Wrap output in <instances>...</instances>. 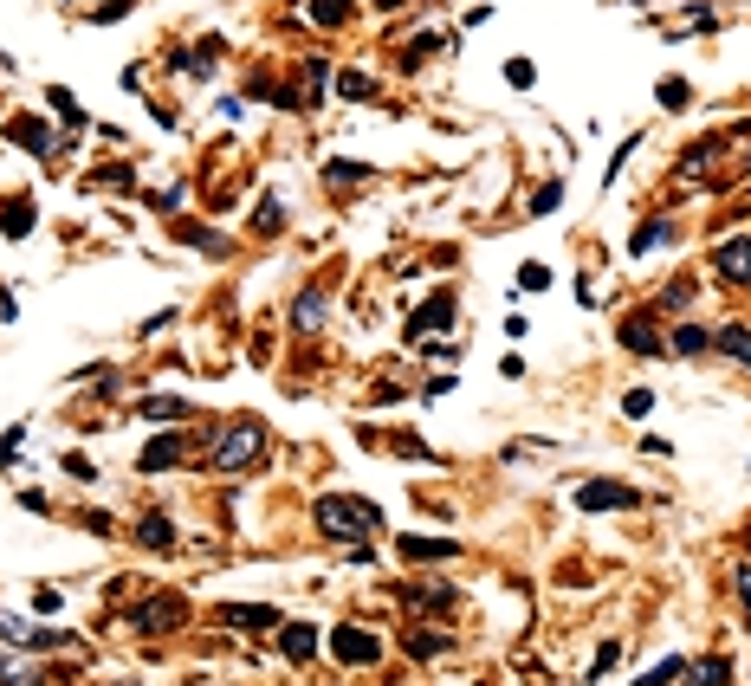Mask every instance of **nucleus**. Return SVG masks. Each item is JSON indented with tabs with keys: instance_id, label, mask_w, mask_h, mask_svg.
<instances>
[{
	"instance_id": "obj_34",
	"label": "nucleus",
	"mask_w": 751,
	"mask_h": 686,
	"mask_svg": "<svg viewBox=\"0 0 751 686\" xmlns=\"http://www.w3.org/2000/svg\"><path fill=\"white\" fill-rule=\"evenodd\" d=\"M622 408H628V415H648V408H654V389H628Z\"/></svg>"
},
{
	"instance_id": "obj_20",
	"label": "nucleus",
	"mask_w": 751,
	"mask_h": 686,
	"mask_svg": "<svg viewBox=\"0 0 751 686\" xmlns=\"http://www.w3.org/2000/svg\"><path fill=\"white\" fill-rule=\"evenodd\" d=\"M667 343H674V350H680V356H706V350H713V337H706V331H700V324H680V331H674V337H667Z\"/></svg>"
},
{
	"instance_id": "obj_3",
	"label": "nucleus",
	"mask_w": 751,
	"mask_h": 686,
	"mask_svg": "<svg viewBox=\"0 0 751 686\" xmlns=\"http://www.w3.org/2000/svg\"><path fill=\"white\" fill-rule=\"evenodd\" d=\"M331 654L344 667H376V654H382V635H370V628H357V622H344L331 635Z\"/></svg>"
},
{
	"instance_id": "obj_11",
	"label": "nucleus",
	"mask_w": 751,
	"mask_h": 686,
	"mask_svg": "<svg viewBox=\"0 0 751 686\" xmlns=\"http://www.w3.org/2000/svg\"><path fill=\"white\" fill-rule=\"evenodd\" d=\"M221 622H234V628H279V615H272L266 602H227Z\"/></svg>"
},
{
	"instance_id": "obj_19",
	"label": "nucleus",
	"mask_w": 751,
	"mask_h": 686,
	"mask_svg": "<svg viewBox=\"0 0 751 686\" xmlns=\"http://www.w3.org/2000/svg\"><path fill=\"white\" fill-rule=\"evenodd\" d=\"M667 240H674V221H648L635 240H628V253H654V246H667Z\"/></svg>"
},
{
	"instance_id": "obj_17",
	"label": "nucleus",
	"mask_w": 751,
	"mask_h": 686,
	"mask_svg": "<svg viewBox=\"0 0 751 686\" xmlns=\"http://www.w3.org/2000/svg\"><path fill=\"white\" fill-rule=\"evenodd\" d=\"M713 350H726L732 363H745V369H751V324H726V331L713 337Z\"/></svg>"
},
{
	"instance_id": "obj_37",
	"label": "nucleus",
	"mask_w": 751,
	"mask_h": 686,
	"mask_svg": "<svg viewBox=\"0 0 751 686\" xmlns=\"http://www.w3.org/2000/svg\"><path fill=\"white\" fill-rule=\"evenodd\" d=\"M124 686H130V680H124Z\"/></svg>"
},
{
	"instance_id": "obj_35",
	"label": "nucleus",
	"mask_w": 751,
	"mask_h": 686,
	"mask_svg": "<svg viewBox=\"0 0 751 686\" xmlns=\"http://www.w3.org/2000/svg\"><path fill=\"white\" fill-rule=\"evenodd\" d=\"M505 78H512V85H531V78H538V72H531L525 59H505Z\"/></svg>"
},
{
	"instance_id": "obj_13",
	"label": "nucleus",
	"mask_w": 751,
	"mask_h": 686,
	"mask_svg": "<svg viewBox=\"0 0 751 686\" xmlns=\"http://www.w3.org/2000/svg\"><path fill=\"white\" fill-rule=\"evenodd\" d=\"M622 350H635V356H661V337H654V324H648V318H622Z\"/></svg>"
},
{
	"instance_id": "obj_26",
	"label": "nucleus",
	"mask_w": 751,
	"mask_h": 686,
	"mask_svg": "<svg viewBox=\"0 0 751 686\" xmlns=\"http://www.w3.org/2000/svg\"><path fill=\"white\" fill-rule=\"evenodd\" d=\"M687 680H693V686H719V680H726V661H700V667H687Z\"/></svg>"
},
{
	"instance_id": "obj_18",
	"label": "nucleus",
	"mask_w": 751,
	"mask_h": 686,
	"mask_svg": "<svg viewBox=\"0 0 751 686\" xmlns=\"http://www.w3.org/2000/svg\"><path fill=\"white\" fill-rule=\"evenodd\" d=\"M136 538H143L149 551H175V525H169V518H162V512H149L143 525H136Z\"/></svg>"
},
{
	"instance_id": "obj_8",
	"label": "nucleus",
	"mask_w": 751,
	"mask_h": 686,
	"mask_svg": "<svg viewBox=\"0 0 751 686\" xmlns=\"http://www.w3.org/2000/svg\"><path fill=\"white\" fill-rule=\"evenodd\" d=\"M447 318H454V298H428V305H421L415 311V324H408V343H421V337H428V331H447Z\"/></svg>"
},
{
	"instance_id": "obj_22",
	"label": "nucleus",
	"mask_w": 751,
	"mask_h": 686,
	"mask_svg": "<svg viewBox=\"0 0 751 686\" xmlns=\"http://www.w3.org/2000/svg\"><path fill=\"white\" fill-rule=\"evenodd\" d=\"M311 20H318V26H344L350 20V0H311Z\"/></svg>"
},
{
	"instance_id": "obj_29",
	"label": "nucleus",
	"mask_w": 751,
	"mask_h": 686,
	"mask_svg": "<svg viewBox=\"0 0 751 686\" xmlns=\"http://www.w3.org/2000/svg\"><path fill=\"white\" fill-rule=\"evenodd\" d=\"M687 298H693V279H674V285H667V292H661V305H667V311H680V305H687Z\"/></svg>"
},
{
	"instance_id": "obj_33",
	"label": "nucleus",
	"mask_w": 751,
	"mask_h": 686,
	"mask_svg": "<svg viewBox=\"0 0 751 686\" xmlns=\"http://www.w3.org/2000/svg\"><path fill=\"white\" fill-rule=\"evenodd\" d=\"M20 441H26V428H7V434H0V466L20 454Z\"/></svg>"
},
{
	"instance_id": "obj_30",
	"label": "nucleus",
	"mask_w": 751,
	"mask_h": 686,
	"mask_svg": "<svg viewBox=\"0 0 751 686\" xmlns=\"http://www.w3.org/2000/svg\"><path fill=\"white\" fill-rule=\"evenodd\" d=\"M661 104H667V111H680V104H687V85H680V78H661Z\"/></svg>"
},
{
	"instance_id": "obj_27",
	"label": "nucleus",
	"mask_w": 751,
	"mask_h": 686,
	"mask_svg": "<svg viewBox=\"0 0 751 686\" xmlns=\"http://www.w3.org/2000/svg\"><path fill=\"white\" fill-rule=\"evenodd\" d=\"M0 680H7V686H39V674L26 661H0Z\"/></svg>"
},
{
	"instance_id": "obj_12",
	"label": "nucleus",
	"mask_w": 751,
	"mask_h": 686,
	"mask_svg": "<svg viewBox=\"0 0 751 686\" xmlns=\"http://www.w3.org/2000/svg\"><path fill=\"white\" fill-rule=\"evenodd\" d=\"M182 434H162V441H149L143 447V460H136V466H143V473H162V466H175V460H182Z\"/></svg>"
},
{
	"instance_id": "obj_24",
	"label": "nucleus",
	"mask_w": 751,
	"mask_h": 686,
	"mask_svg": "<svg viewBox=\"0 0 751 686\" xmlns=\"http://www.w3.org/2000/svg\"><path fill=\"white\" fill-rule=\"evenodd\" d=\"M0 635H7V641H26V648H33V635H39V628H26L13 609H0Z\"/></svg>"
},
{
	"instance_id": "obj_15",
	"label": "nucleus",
	"mask_w": 751,
	"mask_h": 686,
	"mask_svg": "<svg viewBox=\"0 0 751 686\" xmlns=\"http://www.w3.org/2000/svg\"><path fill=\"white\" fill-rule=\"evenodd\" d=\"M408 602H415V609H428V615H447L460 596H454L447 583H415V589H408Z\"/></svg>"
},
{
	"instance_id": "obj_7",
	"label": "nucleus",
	"mask_w": 751,
	"mask_h": 686,
	"mask_svg": "<svg viewBox=\"0 0 751 686\" xmlns=\"http://www.w3.org/2000/svg\"><path fill=\"white\" fill-rule=\"evenodd\" d=\"M713 266H719V279L745 285V279H751V240H745V233H739V240H726V246H719V259H713Z\"/></svg>"
},
{
	"instance_id": "obj_6",
	"label": "nucleus",
	"mask_w": 751,
	"mask_h": 686,
	"mask_svg": "<svg viewBox=\"0 0 751 686\" xmlns=\"http://www.w3.org/2000/svg\"><path fill=\"white\" fill-rule=\"evenodd\" d=\"M130 622L143 628V635H162V628H175V622H182V596H149L143 609L130 615Z\"/></svg>"
},
{
	"instance_id": "obj_36",
	"label": "nucleus",
	"mask_w": 751,
	"mask_h": 686,
	"mask_svg": "<svg viewBox=\"0 0 751 686\" xmlns=\"http://www.w3.org/2000/svg\"><path fill=\"white\" fill-rule=\"evenodd\" d=\"M732 589H739V596H745V609H751V564L732 570Z\"/></svg>"
},
{
	"instance_id": "obj_4",
	"label": "nucleus",
	"mask_w": 751,
	"mask_h": 686,
	"mask_svg": "<svg viewBox=\"0 0 751 686\" xmlns=\"http://www.w3.org/2000/svg\"><path fill=\"white\" fill-rule=\"evenodd\" d=\"M635 499H641V492L622 486V479H583V486H577V505H583V512H628Z\"/></svg>"
},
{
	"instance_id": "obj_28",
	"label": "nucleus",
	"mask_w": 751,
	"mask_h": 686,
	"mask_svg": "<svg viewBox=\"0 0 751 686\" xmlns=\"http://www.w3.org/2000/svg\"><path fill=\"white\" fill-rule=\"evenodd\" d=\"M324 175H331V182H363L370 169H363V162H324Z\"/></svg>"
},
{
	"instance_id": "obj_14",
	"label": "nucleus",
	"mask_w": 751,
	"mask_h": 686,
	"mask_svg": "<svg viewBox=\"0 0 751 686\" xmlns=\"http://www.w3.org/2000/svg\"><path fill=\"white\" fill-rule=\"evenodd\" d=\"M324 318H331V298H324V292H298V305H292V324H298V331H318Z\"/></svg>"
},
{
	"instance_id": "obj_5",
	"label": "nucleus",
	"mask_w": 751,
	"mask_h": 686,
	"mask_svg": "<svg viewBox=\"0 0 751 686\" xmlns=\"http://www.w3.org/2000/svg\"><path fill=\"white\" fill-rule=\"evenodd\" d=\"M395 551H402L408 564H447V557H460V544H454V538H421V531H408Z\"/></svg>"
},
{
	"instance_id": "obj_21",
	"label": "nucleus",
	"mask_w": 751,
	"mask_h": 686,
	"mask_svg": "<svg viewBox=\"0 0 751 686\" xmlns=\"http://www.w3.org/2000/svg\"><path fill=\"white\" fill-rule=\"evenodd\" d=\"M143 415H149V421H182V415H188V402H182V395H149Z\"/></svg>"
},
{
	"instance_id": "obj_2",
	"label": "nucleus",
	"mask_w": 751,
	"mask_h": 686,
	"mask_svg": "<svg viewBox=\"0 0 751 686\" xmlns=\"http://www.w3.org/2000/svg\"><path fill=\"white\" fill-rule=\"evenodd\" d=\"M318 525L331 531V538H370V531H382V512L370 499L337 492V499H318Z\"/></svg>"
},
{
	"instance_id": "obj_23",
	"label": "nucleus",
	"mask_w": 751,
	"mask_h": 686,
	"mask_svg": "<svg viewBox=\"0 0 751 686\" xmlns=\"http://www.w3.org/2000/svg\"><path fill=\"white\" fill-rule=\"evenodd\" d=\"M0 227H7V233H26V227H33V208H26V201H0Z\"/></svg>"
},
{
	"instance_id": "obj_25",
	"label": "nucleus",
	"mask_w": 751,
	"mask_h": 686,
	"mask_svg": "<svg viewBox=\"0 0 751 686\" xmlns=\"http://www.w3.org/2000/svg\"><path fill=\"white\" fill-rule=\"evenodd\" d=\"M337 91H344V98H376V85H370V78H363V72H344V78H337Z\"/></svg>"
},
{
	"instance_id": "obj_10",
	"label": "nucleus",
	"mask_w": 751,
	"mask_h": 686,
	"mask_svg": "<svg viewBox=\"0 0 751 686\" xmlns=\"http://www.w3.org/2000/svg\"><path fill=\"white\" fill-rule=\"evenodd\" d=\"M7 136L26 149V156H46V149H52V136H46V123H39V117H13Z\"/></svg>"
},
{
	"instance_id": "obj_16",
	"label": "nucleus",
	"mask_w": 751,
	"mask_h": 686,
	"mask_svg": "<svg viewBox=\"0 0 751 686\" xmlns=\"http://www.w3.org/2000/svg\"><path fill=\"white\" fill-rule=\"evenodd\" d=\"M447 648H454V641H447L441 628H408V654H415V661H441Z\"/></svg>"
},
{
	"instance_id": "obj_31",
	"label": "nucleus",
	"mask_w": 751,
	"mask_h": 686,
	"mask_svg": "<svg viewBox=\"0 0 751 686\" xmlns=\"http://www.w3.org/2000/svg\"><path fill=\"white\" fill-rule=\"evenodd\" d=\"M518 285H525V292H544V285H551V266H525V272H518Z\"/></svg>"
},
{
	"instance_id": "obj_9",
	"label": "nucleus",
	"mask_w": 751,
	"mask_h": 686,
	"mask_svg": "<svg viewBox=\"0 0 751 686\" xmlns=\"http://www.w3.org/2000/svg\"><path fill=\"white\" fill-rule=\"evenodd\" d=\"M279 654L285 661H311V654H318V628L311 622H285L279 628Z\"/></svg>"
},
{
	"instance_id": "obj_32",
	"label": "nucleus",
	"mask_w": 751,
	"mask_h": 686,
	"mask_svg": "<svg viewBox=\"0 0 751 686\" xmlns=\"http://www.w3.org/2000/svg\"><path fill=\"white\" fill-rule=\"evenodd\" d=\"M557 201H564V188H538V195H531V214H551Z\"/></svg>"
},
{
	"instance_id": "obj_1",
	"label": "nucleus",
	"mask_w": 751,
	"mask_h": 686,
	"mask_svg": "<svg viewBox=\"0 0 751 686\" xmlns=\"http://www.w3.org/2000/svg\"><path fill=\"white\" fill-rule=\"evenodd\" d=\"M266 454V428H259L253 415H240V421H227L221 434H214V466H221V473H247V466Z\"/></svg>"
}]
</instances>
